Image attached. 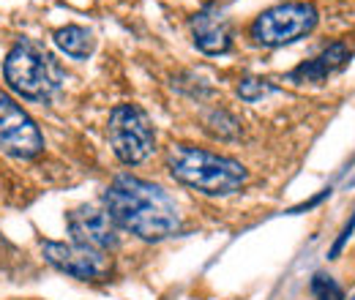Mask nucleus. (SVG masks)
<instances>
[{"mask_svg":"<svg viewBox=\"0 0 355 300\" xmlns=\"http://www.w3.org/2000/svg\"><path fill=\"white\" fill-rule=\"evenodd\" d=\"M347 60H350V52H347V46L342 42L331 44L328 49H322L317 58H311L306 63H301L298 69H293L290 71V82H298V85H320V82H325L331 74H336V71H342L345 66H347Z\"/></svg>","mask_w":355,"mask_h":300,"instance_id":"10","label":"nucleus"},{"mask_svg":"<svg viewBox=\"0 0 355 300\" xmlns=\"http://www.w3.org/2000/svg\"><path fill=\"white\" fill-rule=\"evenodd\" d=\"M66 224H69V232L74 238V243L80 246H88L96 252H112L118 246V224L110 218L107 211H98L93 205H80L74 208L71 213L66 215Z\"/></svg>","mask_w":355,"mask_h":300,"instance_id":"8","label":"nucleus"},{"mask_svg":"<svg viewBox=\"0 0 355 300\" xmlns=\"http://www.w3.org/2000/svg\"><path fill=\"white\" fill-rule=\"evenodd\" d=\"M191 39L194 46L205 55H224L232 46L230 25L216 6H205L191 17Z\"/></svg>","mask_w":355,"mask_h":300,"instance_id":"9","label":"nucleus"},{"mask_svg":"<svg viewBox=\"0 0 355 300\" xmlns=\"http://www.w3.org/2000/svg\"><path fill=\"white\" fill-rule=\"evenodd\" d=\"M276 87L266 82V80H254V77H246V80H241V85H238V96L243 98V101H249V104H254V101H260V98H266L270 96Z\"/></svg>","mask_w":355,"mask_h":300,"instance_id":"13","label":"nucleus"},{"mask_svg":"<svg viewBox=\"0 0 355 300\" xmlns=\"http://www.w3.org/2000/svg\"><path fill=\"white\" fill-rule=\"evenodd\" d=\"M0 150L11 159H36L44 150V134L36 121L8 96H0Z\"/></svg>","mask_w":355,"mask_h":300,"instance_id":"6","label":"nucleus"},{"mask_svg":"<svg viewBox=\"0 0 355 300\" xmlns=\"http://www.w3.org/2000/svg\"><path fill=\"white\" fill-rule=\"evenodd\" d=\"M167 170L178 183L205 194V197H227L241 191L249 172L241 161L211 153L205 148H194L186 142L170 145L167 150Z\"/></svg>","mask_w":355,"mask_h":300,"instance_id":"2","label":"nucleus"},{"mask_svg":"<svg viewBox=\"0 0 355 300\" xmlns=\"http://www.w3.org/2000/svg\"><path fill=\"white\" fill-rule=\"evenodd\" d=\"M55 44L60 52H66L69 58H77V60H85L90 52H93V33L80 28V25H66V28H58L55 30Z\"/></svg>","mask_w":355,"mask_h":300,"instance_id":"11","label":"nucleus"},{"mask_svg":"<svg viewBox=\"0 0 355 300\" xmlns=\"http://www.w3.org/2000/svg\"><path fill=\"white\" fill-rule=\"evenodd\" d=\"M42 254L55 270H60L71 279H80V281H98V279L110 276V270H112V259L104 252H96V249L80 246V243L44 240Z\"/></svg>","mask_w":355,"mask_h":300,"instance_id":"7","label":"nucleus"},{"mask_svg":"<svg viewBox=\"0 0 355 300\" xmlns=\"http://www.w3.org/2000/svg\"><path fill=\"white\" fill-rule=\"evenodd\" d=\"M350 300H355V295H353V298H350Z\"/></svg>","mask_w":355,"mask_h":300,"instance_id":"15","label":"nucleus"},{"mask_svg":"<svg viewBox=\"0 0 355 300\" xmlns=\"http://www.w3.org/2000/svg\"><path fill=\"white\" fill-rule=\"evenodd\" d=\"M104 211L118 224L148 243H159L173 238L180 229V211L178 202L156 183L118 175L104 191Z\"/></svg>","mask_w":355,"mask_h":300,"instance_id":"1","label":"nucleus"},{"mask_svg":"<svg viewBox=\"0 0 355 300\" xmlns=\"http://www.w3.org/2000/svg\"><path fill=\"white\" fill-rule=\"evenodd\" d=\"M355 229V213H353V218L347 221V227L342 229V235L336 238V243L331 246V252H328V259H336L339 254H342V249H345V243H347V238H350V232Z\"/></svg>","mask_w":355,"mask_h":300,"instance_id":"14","label":"nucleus"},{"mask_svg":"<svg viewBox=\"0 0 355 300\" xmlns=\"http://www.w3.org/2000/svg\"><path fill=\"white\" fill-rule=\"evenodd\" d=\"M317 8L311 3H282V6H273L263 11L252 28H249V36L257 46H284V44H293L304 36H309L311 30L317 28Z\"/></svg>","mask_w":355,"mask_h":300,"instance_id":"5","label":"nucleus"},{"mask_svg":"<svg viewBox=\"0 0 355 300\" xmlns=\"http://www.w3.org/2000/svg\"><path fill=\"white\" fill-rule=\"evenodd\" d=\"M311 295L317 300H345L342 287H339L331 276H325V273H317V276L311 279Z\"/></svg>","mask_w":355,"mask_h":300,"instance_id":"12","label":"nucleus"},{"mask_svg":"<svg viewBox=\"0 0 355 300\" xmlns=\"http://www.w3.org/2000/svg\"><path fill=\"white\" fill-rule=\"evenodd\" d=\"M107 139L121 164H142L156 150V131L148 112L137 104H118L110 112Z\"/></svg>","mask_w":355,"mask_h":300,"instance_id":"4","label":"nucleus"},{"mask_svg":"<svg viewBox=\"0 0 355 300\" xmlns=\"http://www.w3.org/2000/svg\"><path fill=\"white\" fill-rule=\"evenodd\" d=\"M3 77L17 96L28 101H52L63 87V71L58 60L28 39L14 44L11 52L6 55Z\"/></svg>","mask_w":355,"mask_h":300,"instance_id":"3","label":"nucleus"}]
</instances>
